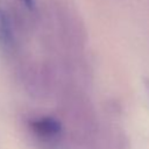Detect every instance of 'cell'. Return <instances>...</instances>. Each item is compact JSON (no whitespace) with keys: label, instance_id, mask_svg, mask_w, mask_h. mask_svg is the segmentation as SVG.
Segmentation results:
<instances>
[{"label":"cell","instance_id":"obj_1","mask_svg":"<svg viewBox=\"0 0 149 149\" xmlns=\"http://www.w3.org/2000/svg\"><path fill=\"white\" fill-rule=\"evenodd\" d=\"M20 50L19 28L9 8L0 6V54L9 64L17 58Z\"/></svg>","mask_w":149,"mask_h":149},{"label":"cell","instance_id":"obj_3","mask_svg":"<svg viewBox=\"0 0 149 149\" xmlns=\"http://www.w3.org/2000/svg\"><path fill=\"white\" fill-rule=\"evenodd\" d=\"M20 2L29 12H34L36 8V0H20Z\"/></svg>","mask_w":149,"mask_h":149},{"label":"cell","instance_id":"obj_2","mask_svg":"<svg viewBox=\"0 0 149 149\" xmlns=\"http://www.w3.org/2000/svg\"><path fill=\"white\" fill-rule=\"evenodd\" d=\"M27 127L37 141L45 146H56L64 134L62 121L52 115H36L27 120Z\"/></svg>","mask_w":149,"mask_h":149}]
</instances>
